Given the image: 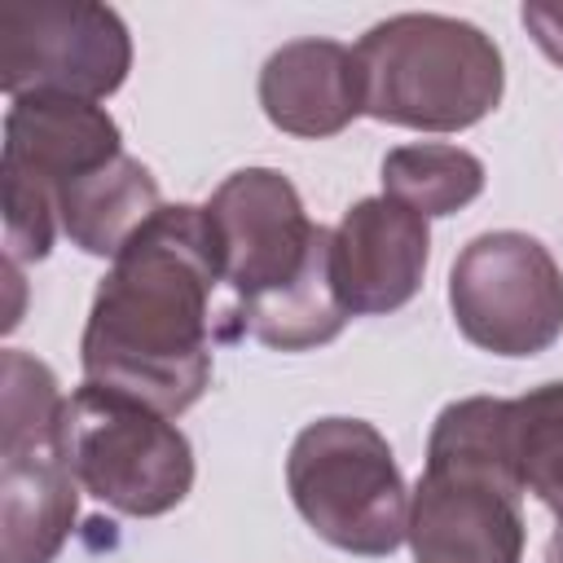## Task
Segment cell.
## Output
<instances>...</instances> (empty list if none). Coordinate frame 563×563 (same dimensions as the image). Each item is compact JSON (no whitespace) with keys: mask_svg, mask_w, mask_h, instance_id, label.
<instances>
[{"mask_svg":"<svg viewBox=\"0 0 563 563\" xmlns=\"http://www.w3.org/2000/svg\"><path fill=\"white\" fill-rule=\"evenodd\" d=\"M216 286H224V264L207 207H158L92 295L79 339L84 383L167 418L194 409L211 383V347L229 339Z\"/></svg>","mask_w":563,"mask_h":563,"instance_id":"obj_1","label":"cell"},{"mask_svg":"<svg viewBox=\"0 0 563 563\" xmlns=\"http://www.w3.org/2000/svg\"><path fill=\"white\" fill-rule=\"evenodd\" d=\"M233 330L273 352H312L343 334L347 308L330 277V229L308 220L290 176L242 167L207 202Z\"/></svg>","mask_w":563,"mask_h":563,"instance_id":"obj_2","label":"cell"},{"mask_svg":"<svg viewBox=\"0 0 563 563\" xmlns=\"http://www.w3.org/2000/svg\"><path fill=\"white\" fill-rule=\"evenodd\" d=\"M523 479L510 400L466 396L440 409L409 497L413 563H523Z\"/></svg>","mask_w":563,"mask_h":563,"instance_id":"obj_3","label":"cell"},{"mask_svg":"<svg viewBox=\"0 0 563 563\" xmlns=\"http://www.w3.org/2000/svg\"><path fill=\"white\" fill-rule=\"evenodd\" d=\"M365 114L413 132H462L506 92L493 35L449 13H396L356 40Z\"/></svg>","mask_w":563,"mask_h":563,"instance_id":"obj_4","label":"cell"},{"mask_svg":"<svg viewBox=\"0 0 563 563\" xmlns=\"http://www.w3.org/2000/svg\"><path fill=\"white\" fill-rule=\"evenodd\" d=\"M79 515L66 457V396L57 374L22 352L0 356V563H53Z\"/></svg>","mask_w":563,"mask_h":563,"instance_id":"obj_5","label":"cell"},{"mask_svg":"<svg viewBox=\"0 0 563 563\" xmlns=\"http://www.w3.org/2000/svg\"><path fill=\"white\" fill-rule=\"evenodd\" d=\"M286 488L303 523L334 550L387 559L409 532V488L387 435L365 418H317L286 453Z\"/></svg>","mask_w":563,"mask_h":563,"instance_id":"obj_6","label":"cell"},{"mask_svg":"<svg viewBox=\"0 0 563 563\" xmlns=\"http://www.w3.org/2000/svg\"><path fill=\"white\" fill-rule=\"evenodd\" d=\"M66 457L84 493L132 519L167 515L194 488L185 431L167 413L92 383L66 396Z\"/></svg>","mask_w":563,"mask_h":563,"instance_id":"obj_7","label":"cell"},{"mask_svg":"<svg viewBox=\"0 0 563 563\" xmlns=\"http://www.w3.org/2000/svg\"><path fill=\"white\" fill-rule=\"evenodd\" d=\"M449 308L479 352L537 356L563 334V268L532 233H479L449 268Z\"/></svg>","mask_w":563,"mask_h":563,"instance_id":"obj_8","label":"cell"},{"mask_svg":"<svg viewBox=\"0 0 563 563\" xmlns=\"http://www.w3.org/2000/svg\"><path fill=\"white\" fill-rule=\"evenodd\" d=\"M132 70V35L110 4L92 0H4L0 88L18 97L101 101Z\"/></svg>","mask_w":563,"mask_h":563,"instance_id":"obj_9","label":"cell"},{"mask_svg":"<svg viewBox=\"0 0 563 563\" xmlns=\"http://www.w3.org/2000/svg\"><path fill=\"white\" fill-rule=\"evenodd\" d=\"M431 229L391 198H361L330 229V277L347 317H383L422 290Z\"/></svg>","mask_w":563,"mask_h":563,"instance_id":"obj_10","label":"cell"},{"mask_svg":"<svg viewBox=\"0 0 563 563\" xmlns=\"http://www.w3.org/2000/svg\"><path fill=\"white\" fill-rule=\"evenodd\" d=\"M123 154L119 123L97 101L18 97L4 114L0 180H22L57 202V189Z\"/></svg>","mask_w":563,"mask_h":563,"instance_id":"obj_11","label":"cell"},{"mask_svg":"<svg viewBox=\"0 0 563 563\" xmlns=\"http://www.w3.org/2000/svg\"><path fill=\"white\" fill-rule=\"evenodd\" d=\"M260 106L286 136L321 141L365 114L356 53L339 40H290L260 70Z\"/></svg>","mask_w":563,"mask_h":563,"instance_id":"obj_12","label":"cell"},{"mask_svg":"<svg viewBox=\"0 0 563 563\" xmlns=\"http://www.w3.org/2000/svg\"><path fill=\"white\" fill-rule=\"evenodd\" d=\"M158 180L132 154H119L57 189V224L84 255L114 260L154 216H158Z\"/></svg>","mask_w":563,"mask_h":563,"instance_id":"obj_13","label":"cell"},{"mask_svg":"<svg viewBox=\"0 0 563 563\" xmlns=\"http://www.w3.org/2000/svg\"><path fill=\"white\" fill-rule=\"evenodd\" d=\"M484 194V163L449 141L396 145L383 158V198L418 211L422 220L453 216Z\"/></svg>","mask_w":563,"mask_h":563,"instance_id":"obj_14","label":"cell"},{"mask_svg":"<svg viewBox=\"0 0 563 563\" xmlns=\"http://www.w3.org/2000/svg\"><path fill=\"white\" fill-rule=\"evenodd\" d=\"M510 427L523 493L563 523V383H541L510 400Z\"/></svg>","mask_w":563,"mask_h":563,"instance_id":"obj_15","label":"cell"},{"mask_svg":"<svg viewBox=\"0 0 563 563\" xmlns=\"http://www.w3.org/2000/svg\"><path fill=\"white\" fill-rule=\"evenodd\" d=\"M519 18H523L528 35L537 40V48H541L554 66H563V4L532 0V4H523V9H519Z\"/></svg>","mask_w":563,"mask_h":563,"instance_id":"obj_16","label":"cell"},{"mask_svg":"<svg viewBox=\"0 0 563 563\" xmlns=\"http://www.w3.org/2000/svg\"><path fill=\"white\" fill-rule=\"evenodd\" d=\"M545 563H563V523L554 528V537H550V545H545Z\"/></svg>","mask_w":563,"mask_h":563,"instance_id":"obj_17","label":"cell"}]
</instances>
